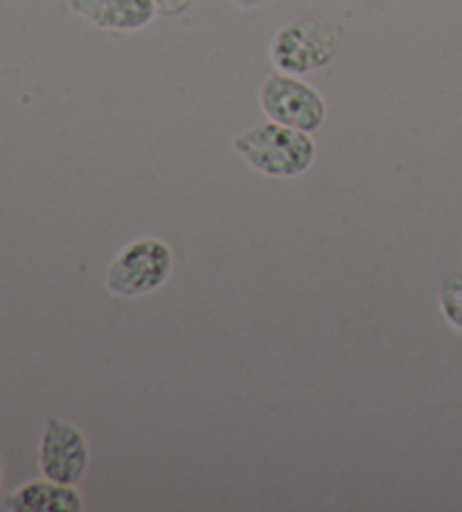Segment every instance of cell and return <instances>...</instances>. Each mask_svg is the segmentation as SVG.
Listing matches in <instances>:
<instances>
[{
  "instance_id": "6da1fadb",
  "label": "cell",
  "mask_w": 462,
  "mask_h": 512,
  "mask_svg": "<svg viewBox=\"0 0 462 512\" xmlns=\"http://www.w3.org/2000/svg\"><path fill=\"white\" fill-rule=\"evenodd\" d=\"M233 149L248 167L269 179H298L316 158L312 134L273 120L260 122L235 136Z\"/></svg>"
},
{
  "instance_id": "7a4b0ae2",
  "label": "cell",
  "mask_w": 462,
  "mask_h": 512,
  "mask_svg": "<svg viewBox=\"0 0 462 512\" xmlns=\"http://www.w3.org/2000/svg\"><path fill=\"white\" fill-rule=\"evenodd\" d=\"M174 271L172 246L158 237H140L122 246L106 271V289L118 298H138L161 289Z\"/></svg>"
},
{
  "instance_id": "3957f363",
  "label": "cell",
  "mask_w": 462,
  "mask_h": 512,
  "mask_svg": "<svg viewBox=\"0 0 462 512\" xmlns=\"http://www.w3.org/2000/svg\"><path fill=\"white\" fill-rule=\"evenodd\" d=\"M339 52L332 28L318 19H300L284 25L271 41L273 68L284 75H307L330 64Z\"/></svg>"
},
{
  "instance_id": "277c9868",
  "label": "cell",
  "mask_w": 462,
  "mask_h": 512,
  "mask_svg": "<svg viewBox=\"0 0 462 512\" xmlns=\"http://www.w3.org/2000/svg\"><path fill=\"white\" fill-rule=\"evenodd\" d=\"M260 107L264 116L284 127L314 134L327 118L325 97L312 84L296 75H271L260 88Z\"/></svg>"
},
{
  "instance_id": "5b68a950",
  "label": "cell",
  "mask_w": 462,
  "mask_h": 512,
  "mask_svg": "<svg viewBox=\"0 0 462 512\" xmlns=\"http://www.w3.org/2000/svg\"><path fill=\"white\" fill-rule=\"evenodd\" d=\"M91 465V445L84 431L61 418H48L39 443V470L46 479L77 485Z\"/></svg>"
},
{
  "instance_id": "8992f818",
  "label": "cell",
  "mask_w": 462,
  "mask_h": 512,
  "mask_svg": "<svg viewBox=\"0 0 462 512\" xmlns=\"http://www.w3.org/2000/svg\"><path fill=\"white\" fill-rule=\"evenodd\" d=\"M70 10L106 32H138L156 19V0H70Z\"/></svg>"
},
{
  "instance_id": "52a82bcc",
  "label": "cell",
  "mask_w": 462,
  "mask_h": 512,
  "mask_svg": "<svg viewBox=\"0 0 462 512\" xmlns=\"http://www.w3.org/2000/svg\"><path fill=\"white\" fill-rule=\"evenodd\" d=\"M10 508L16 512H82L84 497L77 485L55 483L43 476L41 481H28L16 488Z\"/></svg>"
},
{
  "instance_id": "ba28073f",
  "label": "cell",
  "mask_w": 462,
  "mask_h": 512,
  "mask_svg": "<svg viewBox=\"0 0 462 512\" xmlns=\"http://www.w3.org/2000/svg\"><path fill=\"white\" fill-rule=\"evenodd\" d=\"M440 310L451 328L462 332V271L451 273L440 285Z\"/></svg>"
},
{
  "instance_id": "9c48e42d",
  "label": "cell",
  "mask_w": 462,
  "mask_h": 512,
  "mask_svg": "<svg viewBox=\"0 0 462 512\" xmlns=\"http://www.w3.org/2000/svg\"><path fill=\"white\" fill-rule=\"evenodd\" d=\"M194 3H197V0H156V10L161 16L172 19V16L188 12Z\"/></svg>"
},
{
  "instance_id": "30bf717a",
  "label": "cell",
  "mask_w": 462,
  "mask_h": 512,
  "mask_svg": "<svg viewBox=\"0 0 462 512\" xmlns=\"http://www.w3.org/2000/svg\"><path fill=\"white\" fill-rule=\"evenodd\" d=\"M237 7H242V10H257V7H266L271 5L273 0H233Z\"/></svg>"
},
{
  "instance_id": "8fae6325",
  "label": "cell",
  "mask_w": 462,
  "mask_h": 512,
  "mask_svg": "<svg viewBox=\"0 0 462 512\" xmlns=\"http://www.w3.org/2000/svg\"><path fill=\"white\" fill-rule=\"evenodd\" d=\"M0 476H3V467H0Z\"/></svg>"
}]
</instances>
